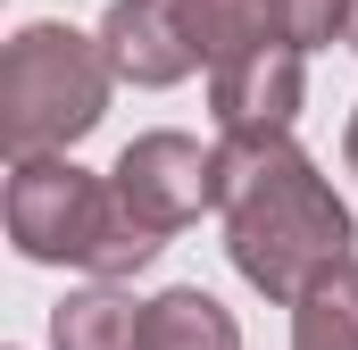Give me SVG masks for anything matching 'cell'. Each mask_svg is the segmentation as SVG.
Here are the masks:
<instances>
[{
    "label": "cell",
    "mask_w": 358,
    "mask_h": 350,
    "mask_svg": "<svg viewBox=\"0 0 358 350\" xmlns=\"http://www.w3.org/2000/svg\"><path fill=\"white\" fill-rule=\"evenodd\" d=\"M8 242L34 267H84L108 284L159 259V234L117 200V183L84 175L67 150L8 159Z\"/></svg>",
    "instance_id": "obj_2"
},
{
    "label": "cell",
    "mask_w": 358,
    "mask_h": 350,
    "mask_svg": "<svg viewBox=\"0 0 358 350\" xmlns=\"http://www.w3.org/2000/svg\"><path fill=\"white\" fill-rule=\"evenodd\" d=\"M50 342H59V350H142V309H134L125 292H108V275H100L92 292L59 300Z\"/></svg>",
    "instance_id": "obj_8"
},
{
    "label": "cell",
    "mask_w": 358,
    "mask_h": 350,
    "mask_svg": "<svg viewBox=\"0 0 358 350\" xmlns=\"http://www.w3.org/2000/svg\"><path fill=\"white\" fill-rule=\"evenodd\" d=\"M300 42H259L225 67H208V108H217V134H292L300 117Z\"/></svg>",
    "instance_id": "obj_5"
},
{
    "label": "cell",
    "mask_w": 358,
    "mask_h": 350,
    "mask_svg": "<svg viewBox=\"0 0 358 350\" xmlns=\"http://www.w3.org/2000/svg\"><path fill=\"white\" fill-rule=\"evenodd\" d=\"M350 8H358V0H275V17H283V34H292L300 50L342 42V34H350Z\"/></svg>",
    "instance_id": "obj_11"
},
{
    "label": "cell",
    "mask_w": 358,
    "mask_h": 350,
    "mask_svg": "<svg viewBox=\"0 0 358 350\" xmlns=\"http://www.w3.org/2000/svg\"><path fill=\"white\" fill-rule=\"evenodd\" d=\"M350 167H358V108H350Z\"/></svg>",
    "instance_id": "obj_12"
},
{
    "label": "cell",
    "mask_w": 358,
    "mask_h": 350,
    "mask_svg": "<svg viewBox=\"0 0 358 350\" xmlns=\"http://www.w3.org/2000/svg\"><path fill=\"white\" fill-rule=\"evenodd\" d=\"M100 50H108L117 84H142V92H167V84H183L200 67L183 0H117L100 17Z\"/></svg>",
    "instance_id": "obj_6"
},
{
    "label": "cell",
    "mask_w": 358,
    "mask_h": 350,
    "mask_svg": "<svg viewBox=\"0 0 358 350\" xmlns=\"http://www.w3.org/2000/svg\"><path fill=\"white\" fill-rule=\"evenodd\" d=\"M142 350H242V326L217 292L176 284V292L142 300Z\"/></svg>",
    "instance_id": "obj_7"
},
{
    "label": "cell",
    "mask_w": 358,
    "mask_h": 350,
    "mask_svg": "<svg viewBox=\"0 0 358 350\" xmlns=\"http://www.w3.org/2000/svg\"><path fill=\"white\" fill-rule=\"evenodd\" d=\"M292 350H358V259H342L292 300Z\"/></svg>",
    "instance_id": "obj_10"
},
{
    "label": "cell",
    "mask_w": 358,
    "mask_h": 350,
    "mask_svg": "<svg viewBox=\"0 0 358 350\" xmlns=\"http://www.w3.org/2000/svg\"><path fill=\"white\" fill-rule=\"evenodd\" d=\"M108 50L76 34V25H25L0 59V142L8 159H42L84 142L92 125L108 117Z\"/></svg>",
    "instance_id": "obj_3"
},
{
    "label": "cell",
    "mask_w": 358,
    "mask_h": 350,
    "mask_svg": "<svg viewBox=\"0 0 358 350\" xmlns=\"http://www.w3.org/2000/svg\"><path fill=\"white\" fill-rule=\"evenodd\" d=\"M217 217L242 284L283 309L317 275H334L358 242L342 192L317 175V159L292 134H217Z\"/></svg>",
    "instance_id": "obj_1"
},
{
    "label": "cell",
    "mask_w": 358,
    "mask_h": 350,
    "mask_svg": "<svg viewBox=\"0 0 358 350\" xmlns=\"http://www.w3.org/2000/svg\"><path fill=\"white\" fill-rule=\"evenodd\" d=\"M117 183V200L167 242L183 234L200 209H217V150H200L192 134H142V142H125V159L108 167Z\"/></svg>",
    "instance_id": "obj_4"
},
{
    "label": "cell",
    "mask_w": 358,
    "mask_h": 350,
    "mask_svg": "<svg viewBox=\"0 0 358 350\" xmlns=\"http://www.w3.org/2000/svg\"><path fill=\"white\" fill-rule=\"evenodd\" d=\"M350 42H358V8H350Z\"/></svg>",
    "instance_id": "obj_13"
},
{
    "label": "cell",
    "mask_w": 358,
    "mask_h": 350,
    "mask_svg": "<svg viewBox=\"0 0 358 350\" xmlns=\"http://www.w3.org/2000/svg\"><path fill=\"white\" fill-rule=\"evenodd\" d=\"M183 17H192L200 67H225V59H242V50H259V42L283 34L275 0H183ZM283 42H292V34H283Z\"/></svg>",
    "instance_id": "obj_9"
}]
</instances>
